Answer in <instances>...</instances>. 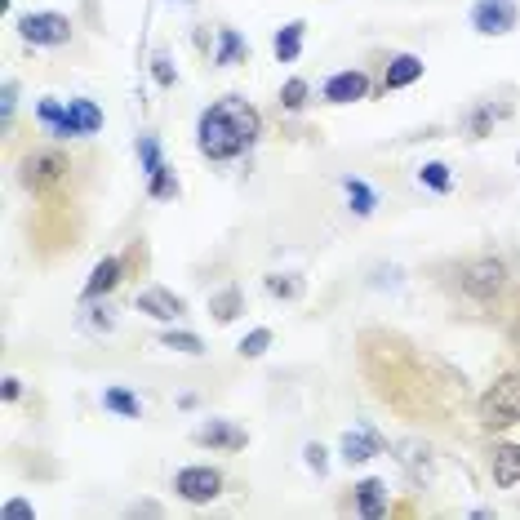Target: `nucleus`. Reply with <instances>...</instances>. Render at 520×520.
<instances>
[{
    "mask_svg": "<svg viewBox=\"0 0 520 520\" xmlns=\"http://www.w3.org/2000/svg\"><path fill=\"white\" fill-rule=\"evenodd\" d=\"M263 134V116L245 103V98H218L196 120V147L209 160H236Z\"/></svg>",
    "mask_w": 520,
    "mask_h": 520,
    "instance_id": "nucleus-1",
    "label": "nucleus"
},
{
    "mask_svg": "<svg viewBox=\"0 0 520 520\" xmlns=\"http://www.w3.org/2000/svg\"><path fill=\"white\" fill-rule=\"evenodd\" d=\"M303 36H307V23H303V18H294V23L280 27V32H276V45H272L280 63H294V58L303 54Z\"/></svg>",
    "mask_w": 520,
    "mask_h": 520,
    "instance_id": "nucleus-18",
    "label": "nucleus"
},
{
    "mask_svg": "<svg viewBox=\"0 0 520 520\" xmlns=\"http://www.w3.org/2000/svg\"><path fill=\"white\" fill-rule=\"evenodd\" d=\"M174 494L192 507L214 503V498L223 494V472H218V467H183V472L174 476Z\"/></svg>",
    "mask_w": 520,
    "mask_h": 520,
    "instance_id": "nucleus-6",
    "label": "nucleus"
},
{
    "mask_svg": "<svg viewBox=\"0 0 520 520\" xmlns=\"http://www.w3.org/2000/svg\"><path fill=\"white\" fill-rule=\"evenodd\" d=\"M0 396H5V400H18V396H23V387H18V378H14V374L5 378V387H0Z\"/></svg>",
    "mask_w": 520,
    "mask_h": 520,
    "instance_id": "nucleus-36",
    "label": "nucleus"
},
{
    "mask_svg": "<svg viewBox=\"0 0 520 520\" xmlns=\"http://www.w3.org/2000/svg\"><path fill=\"white\" fill-rule=\"evenodd\" d=\"M476 423L485 432H507L520 423V374H503L476 400Z\"/></svg>",
    "mask_w": 520,
    "mask_h": 520,
    "instance_id": "nucleus-2",
    "label": "nucleus"
},
{
    "mask_svg": "<svg viewBox=\"0 0 520 520\" xmlns=\"http://www.w3.org/2000/svg\"><path fill=\"white\" fill-rule=\"evenodd\" d=\"M160 347H169V352H183V356H200V352H205V343H200L192 329H165V334H160Z\"/></svg>",
    "mask_w": 520,
    "mask_h": 520,
    "instance_id": "nucleus-23",
    "label": "nucleus"
},
{
    "mask_svg": "<svg viewBox=\"0 0 520 520\" xmlns=\"http://www.w3.org/2000/svg\"><path fill=\"white\" fill-rule=\"evenodd\" d=\"M152 72H156V85H165V89H169V85H174V80H178V76H174V67H169V58H165V54H156V58H152Z\"/></svg>",
    "mask_w": 520,
    "mask_h": 520,
    "instance_id": "nucleus-33",
    "label": "nucleus"
},
{
    "mask_svg": "<svg viewBox=\"0 0 520 520\" xmlns=\"http://www.w3.org/2000/svg\"><path fill=\"white\" fill-rule=\"evenodd\" d=\"M147 192H152V200H174L178 196V178H174V169H160V174L147 178Z\"/></svg>",
    "mask_w": 520,
    "mask_h": 520,
    "instance_id": "nucleus-29",
    "label": "nucleus"
},
{
    "mask_svg": "<svg viewBox=\"0 0 520 520\" xmlns=\"http://www.w3.org/2000/svg\"><path fill=\"white\" fill-rule=\"evenodd\" d=\"M18 36L27 45H40V49H58L72 40V23L67 14H54V9H36V14H23L18 18Z\"/></svg>",
    "mask_w": 520,
    "mask_h": 520,
    "instance_id": "nucleus-4",
    "label": "nucleus"
},
{
    "mask_svg": "<svg viewBox=\"0 0 520 520\" xmlns=\"http://www.w3.org/2000/svg\"><path fill=\"white\" fill-rule=\"evenodd\" d=\"M458 285H463V294L472 298V303H494V298L507 289V263L498 254L467 258L463 272H458Z\"/></svg>",
    "mask_w": 520,
    "mask_h": 520,
    "instance_id": "nucleus-3",
    "label": "nucleus"
},
{
    "mask_svg": "<svg viewBox=\"0 0 520 520\" xmlns=\"http://www.w3.org/2000/svg\"><path fill=\"white\" fill-rule=\"evenodd\" d=\"M267 347H272V329H249V334L236 343V352L245 356V360H258Z\"/></svg>",
    "mask_w": 520,
    "mask_h": 520,
    "instance_id": "nucleus-27",
    "label": "nucleus"
},
{
    "mask_svg": "<svg viewBox=\"0 0 520 520\" xmlns=\"http://www.w3.org/2000/svg\"><path fill=\"white\" fill-rule=\"evenodd\" d=\"M356 512L360 516H369V520H378V516H387V485L383 480H360L356 485Z\"/></svg>",
    "mask_w": 520,
    "mask_h": 520,
    "instance_id": "nucleus-14",
    "label": "nucleus"
},
{
    "mask_svg": "<svg viewBox=\"0 0 520 520\" xmlns=\"http://www.w3.org/2000/svg\"><path fill=\"white\" fill-rule=\"evenodd\" d=\"M67 112H72L76 134H98L103 129V107L89 103V98H67Z\"/></svg>",
    "mask_w": 520,
    "mask_h": 520,
    "instance_id": "nucleus-19",
    "label": "nucleus"
},
{
    "mask_svg": "<svg viewBox=\"0 0 520 520\" xmlns=\"http://www.w3.org/2000/svg\"><path fill=\"white\" fill-rule=\"evenodd\" d=\"M383 454V440L374 432H347L343 436V463H369V458Z\"/></svg>",
    "mask_w": 520,
    "mask_h": 520,
    "instance_id": "nucleus-17",
    "label": "nucleus"
},
{
    "mask_svg": "<svg viewBox=\"0 0 520 520\" xmlns=\"http://www.w3.org/2000/svg\"><path fill=\"white\" fill-rule=\"evenodd\" d=\"M503 116V107H494V103H480L472 116H467V129H472V138H485L489 134V125Z\"/></svg>",
    "mask_w": 520,
    "mask_h": 520,
    "instance_id": "nucleus-30",
    "label": "nucleus"
},
{
    "mask_svg": "<svg viewBox=\"0 0 520 520\" xmlns=\"http://www.w3.org/2000/svg\"><path fill=\"white\" fill-rule=\"evenodd\" d=\"M89 325H94V329H103V334H107V329H112V325H116V316H112V307H94V316H89Z\"/></svg>",
    "mask_w": 520,
    "mask_h": 520,
    "instance_id": "nucleus-35",
    "label": "nucleus"
},
{
    "mask_svg": "<svg viewBox=\"0 0 520 520\" xmlns=\"http://www.w3.org/2000/svg\"><path fill=\"white\" fill-rule=\"evenodd\" d=\"M192 440L205 449H218V454H240L245 449V432H240L232 418H209V423H200L192 432Z\"/></svg>",
    "mask_w": 520,
    "mask_h": 520,
    "instance_id": "nucleus-9",
    "label": "nucleus"
},
{
    "mask_svg": "<svg viewBox=\"0 0 520 520\" xmlns=\"http://www.w3.org/2000/svg\"><path fill=\"white\" fill-rule=\"evenodd\" d=\"M418 76H423V58L418 54H396L392 63H387V72H383V89H405V85H414Z\"/></svg>",
    "mask_w": 520,
    "mask_h": 520,
    "instance_id": "nucleus-15",
    "label": "nucleus"
},
{
    "mask_svg": "<svg viewBox=\"0 0 520 520\" xmlns=\"http://www.w3.org/2000/svg\"><path fill=\"white\" fill-rule=\"evenodd\" d=\"M418 183L432 187V192H449V187H454V174H449V165H440V160H427V165L418 169Z\"/></svg>",
    "mask_w": 520,
    "mask_h": 520,
    "instance_id": "nucleus-26",
    "label": "nucleus"
},
{
    "mask_svg": "<svg viewBox=\"0 0 520 520\" xmlns=\"http://www.w3.org/2000/svg\"><path fill=\"white\" fill-rule=\"evenodd\" d=\"M18 516L32 520L36 512H32V503H23V498H9V503H5V520H18Z\"/></svg>",
    "mask_w": 520,
    "mask_h": 520,
    "instance_id": "nucleus-34",
    "label": "nucleus"
},
{
    "mask_svg": "<svg viewBox=\"0 0 520 520\" xmlns=\"http://www.w3.org/2000/svg\"><path fill=\"white\" fill-rule=\"evenodd\" d=\"M240 307H245V294H240L236 285L218 289V294H209V312H214L218 325H232V320L240 316Z\"/></svg>",
    "mask_w": 520,
    "mask_h": 520,
    "instance_id": "nucleus-20",
    "label": "nucleus"
},
{
    "mask_svg": "<svg viewBox=\"0 0 520 520\" xmlns=\"http://www.w3.org/2000/svg\"><path fill=\"white\" fill-rule=\"evenodd\" d=\"M489 476H494L498 489H512L520 485V445H494L489 449Z\"/></svg>",
    "mask_w": 520,
    "mask_h": 520,
    "instance_id": "nucleus-11",
    "label": "nucleus"
},
{
    "mask_svg": "<svg viewBox=\"0 0 520 520\" xmlns=\"http://www.w3.org/2000/svg\"><path fill=\"white\" fill-rule=\"evenodd\" d=\"M303 463L312 467L316 476H325V472H329V458H325V445H316V440H312V445L303 449Z\"/></svg>",
    "mask_w": 520,
    "mask_h": 520,
    "instance_id": "nucleus-32",
    "label": "nucleus"
},
{
    "mask_svg": "<svg viewBox=\"0 0 520 520\" xmlns=\"http://www.w3.org/2000/svg\"><path fill=\"white\" fill-rule=\"evenodd\" d=\"M138 165H143V174H147V178L165 169V156H160L156 134H143V138H138Z\"/></svg>",
    "mask_w": 520,
    "mask_h": 520,
    "instance_id": "nucleus-25",
    "label": "nucleus"
},
{
    "mask_svg": "<svg viewBox=\"0 0 520 520\" xmlns=\"http://www.w3.org/2000/svg\"><path fill=\"white\" fill-rule=\"evenodd\" d=\"M214 63L218 67H236V63H249V45L236 27H218V49H214Z\"/></svg>",
    "mask_w": 520,
    "mask_h": 520,
    "instance_id": "nucleus-16",
    "label": "nucleus"
},
{
    "mask_svg": "<svg viewBox=\"0 0 520 520\" xmlns=\"http://www.w3.org/2000/svg\"><path fill=\"white\" fill-rule=\"evenodd\" d=\"M134 307H138V312H143V316L160 320V325H174V320L187 312V303H183V298H178L174 289H165V285H147L143 294L134 298Z\"/></svg>",
    "mask_w": 520,
    "mask_h": 520,
    "instance_id": "nucleus-8",
    "label": "nucleus"
},
{
    "mask_svg": "<svg viewBox=\"0 0 520 520\" xmlns=\"http://www.w3.org/2000/svg\"><path fill=\"white\" fill-rule=\"evenodd\" d=\"M325 103H360L369 94V76L365 72H334L325 80Z\"/></svg>",
    "mask_w": 520,
    "mask_h": 520,
    "instance_id": "nucleus-10",
    "label": "nucleus"
},
{
    "mask_svg": "<svg viewBox=\"0 0 520 520\" xmlns=\"http://www.w3.org/2000/svg\"><path fill=\"white\" fill-rule=\"evenodd\" d=\"M14 107H18V80H5L0 85V125L9 129V120H14Z\"/></svg>",
    "mask_w": 520,
    "mask_h": 520,
    "instance_id": "nucleus-31",
    "label": "nucleus"
},
{
    "mask_svg": "<svg viewBox=\"0 0 520 520\" xmlns=\"http://www.w3.org/2000/svg\"><path fill=\"white\" fill-rule=\"evenodd\" d=\"M36 120H40V125H45L54 138H76L72 112H67V103H58V98H45V103L36 107Z\"/></svg>",
    "mask_w": 520,
    "mask_h": 520,
    "instance_id": "nucleus-13",
    "label": "nucleus"
},
{
    "mask_svg": "<svg viewBox=\"0 0 520 520\" xmlns=\"http://www.w3.org/2000/svg\"><path fill=\"white\" fill-rule=\"evenodd\" d=\"M120 258L116 254H107L103 263H94V272H89V280H85V303H94V298H103V294H112V289L120 285Z\"/></svg>",
    "mask_w": 520,
    "mask_h": 520,
    "instance_id": "nucleus-12",
    "label": "nucleus"
},
{
    "mask_svg": "<svg viewBox=\"0 0 520 520\" xmlns=\"http://www.w3.org/2000/svg\"><path fill=\"white\" fill-rule=\"evenodd\" d=\"M263 285H267V294H272V298H285V303L303 298V280L289 276V272H272V276H263Z\"/></svg>",
    "mask_w": 520,
    "mask_h": 520,
    "instance_id": "nucleus-24",
    "label": "nucleus"
},
{
    "mask_svg": "<svg viewBox=\"0 0 520 520\" xmlns=\"http://www.w3.org/2000/svg\"><path fill=\"white\" fill-rule=\"evenodd\" d=\"M307 94H312V89H307V80H285V89H280V107H285V112H303L307 107Z\"/></svg>",
    "mask_w": 520,
    "mask_h": 520,
    "instance_id": "nucleus-28",
    "label": "nucleus"
},
{
    "mask_svg": "<svg viewBox=\"0 0 520 520\" xmlns=\"http://www.w3.org/2000/svg\"><path fill=\"white\" fill-rule=\"evenodd\" d=\"M129 516H160V507L156 503H134L129 507Z\"/></svg>",
    "mask_w": 520,
    "mask_h": 520,
    "instance_id": "nucleus-37",
    "label": "nucleus"
},
{
    "mask_svg": "<svg viewBox=\"0 0 520 520\" xmlns=\"http://www.w3.org/2000/svg\"><path fill=\"white\" fill-rule=\"evenodd\" d=\"M72 174V160H67L58 147H36L32 156L23 160V183L32 192H45V187H58L63 178Z\"/></svg>",
    "mask_w": 520,
    "mask_h": 520,
    "instance_id": "nucleus-5",
    "label": "nucleus"
},
{
    "mask_svg": "<svg viewBox=\"0 0 520 520\" xmlns=\"http://www.w3.org/2000/svg\"><path fill=\"white\" fill-rule=\"evenodd\" d=\"M516 165H520V156H516Z\"/></svg>",
    "mask_w": 520,
    "mask_h": 520,
    "instance_id": "nucleus-38",
    "label": "nucleus"
},
{
    "mask_svg": "<svg viewBox=\"0 0 520 520\" xmlns=\"http://www.w3.org/2000/svg\"><path fill=\"white\" fill-rule=\"evenodd\" d=\"M520 23L516 0H476L472 5V27L480 36H507Z\"/></svg>",
    "mask_w": 520,
    "mask_h": 520,
    "instance_id": "nucleus-7",
    "label": "nucleus"
},
{
    "mask_svg": "<svg viewBox=\"0 0 520 520\" xmlns=\"http://www.w3.org/2000/svg\"><path fill=\"white\" fill-rule=\"evenodd\" d=\"M343 192H347V200H352V214H356V218H369V214H374L378 196H374V187H369V183H360V178H343Z\"/></svg>",
    "mask_w": 520,
    "mask_h": 520,
    "instance_id": "nucleus-22",
    "label": "nucleus"
},
{
    "mask_svg": "<svg viewBox=\"0 0 520 520\" xmlns=\"http://www.w3.org/2000/svg\"><path fill=\"white\" fill-rule=\"evenodd\" d=\"M103 409H112V414H120V418H143V400H138L134 392H125V387H107Z\"/></svg>",
    "mask_w": 520,
    "mask_h": 520,
    "instance_id": "nucleus-21",
    "label": "nucleus"
}]
</instances>
